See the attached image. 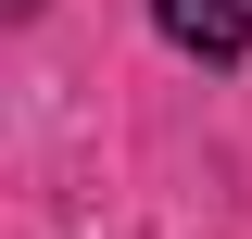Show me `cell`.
Masks as SVG:
<instances>
[{
  "mask_svg": "<svg viewBox=\"0 0 252 239\" xmlns=\"http://www.w3.org/2000/svg\"><path fill=\"white\" fill-rule=\"evenodd\" d=\"M152 26L177 38L189 63H240L252 51V0H152Z\"/></svg>",
  "mask_w": 252,
  "mask_h": 239,
  "instance_id": "6da1fadb",
  "label": "cell"
}]
</instances>
